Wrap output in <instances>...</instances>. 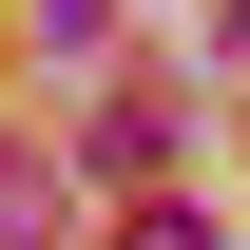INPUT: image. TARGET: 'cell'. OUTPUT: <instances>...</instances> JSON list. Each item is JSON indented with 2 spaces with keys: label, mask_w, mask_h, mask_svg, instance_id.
I'll use <instances>...</instances> for the list:
<instances>
[{
  "label": "cell",
  "mask_w": 250,
  "mask_h": 250,
  "mask_svg": "<svg viewBox=\"0 0 250 250\" xmlns=\"http://www.w3.org/2000/svg\"><path fill=\"white\" fill-rule=\"evenodd\" d=\"M116 250H212V231H192V212H135V231H116Z\"/></svg>",
  "instance_id": "2"
},
{
  "label": "cell",
  "mask_w": 250,
  "mask_h": 250,
  "mask_svg": "<svg viewBox=\"0 0 250 250\" xmlns=\"http://www.w3.org/2000/svg\"><path fill=\"white\" fill-rule=\"evenodd\" d=\"M39 231H58V173H39V154H0V250H39Z\"/></svg>",
  "instance_id": "1"
}]
</instances>
